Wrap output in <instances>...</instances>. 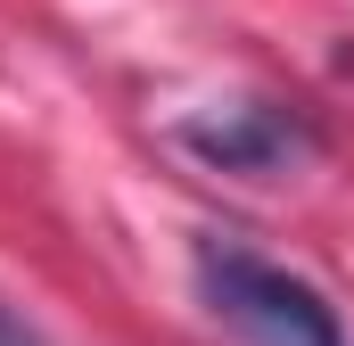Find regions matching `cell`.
I'll return each mask as SVG.
<instances>
[{"label": "cell", "instance_id": "1", "mask_svg": "<svg viewBox=\"0 0 354 346\" xmlns=\"http://www.w3.org/2000/svg\"><path fill=\"white\" fill-rule=\"evenodd\" d=\"M189 280H198V305L223 330H239L248 346H354L346 322H338V305L305 272L272 264L264 248H248L231 231L189 239Z\"/></svg>", "mask_w": 354, "mask_h": 346}, {"label": "cell", "instance_id": "2", "mask_svg": "<svg viewBox=\"0 0 354 346\" xmlns=\"http://www.w3.org/2000/svg\"><path fill=\"white\" fill-rule=\"evenodd\" d=\"M174 140L206 173H239V181H272V173H297L305 157H322L313 116H297L280 99H214V107H189L174 124Z\"/></svg>", "mask_w": 354, "mask_h": 346}, {"label": "cell", "instance_id": "3", "mask_svg": "<svg viewBox=\"0 0 354 346\" xmlns=\"http://www.w3.org/2000/svg\"><path fill=\"white\" fill-rule=\"evenodd\" d=\"M0 346H41V330H33L17 305H0Z\"/></svg>", "mask_w": 354, "mask_h": 346}]
</instances>
